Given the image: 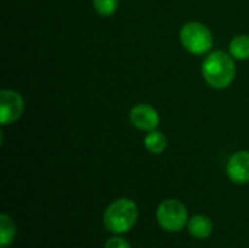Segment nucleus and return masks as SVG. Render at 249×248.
<instances>
[{
  "label": "nucleus",
  "instance_id": "1",
  "mask_svg": "<svg viewBox=\"0 0 249 248\" xmlns=\"http://www.w3.org/2000/svg\"><path fill=\"white\" fill-rule=\"evenodd\" d=\"M201 72L210 86L216 89H225L233 82L236 67L231 54L225 51H213L203 61Z\"/></svg>",
  "mask_w": 249,
  "mask_h": 248
},
{
  "label": "nucleus",
  "instance_id": "2",
  "mask_svg": "<svg viewBox=\"0 0 249 248\" xmlns=\"http://www.w3.org/2000/svg\"><path fill=\"white\" fill-rule=\"evenodd\" d=\"M137 218L139 208L131 199H117L105 209L104 225L115 235L125 234L136 225Z\"/></svg>",
  "mask_w": 249,
  "mask_h": 248
},
{
  "label": "nucleus",
  "instance_id": "3",
  "mask_svg": "<svg viewBox=\"0 0 249 248\" xmlns=\"http://www.w3.org/2000/svg\"><path fill=\"white\" fill-rule=\"evenodd\" d=\"M156 219L162 229L168 232H179L188 225V210L185 205L175 199L163 200L156 210Z\"/></svg>",
  "mask_w": 249,
  "mask_h": 248
},
{
  "label": "nucleus",
  "instance_id": "4",
  "mask_svg": "<svg viewBox=\"0 0 249 248\" xmlns=\"http://www.w3.org/2000/svg\"><path fill=\"white\" fill-rule=\"evenodd\" d=\"M179 38L184 48L196 56L206 54L213 47V37L210 29L200 22L185 23L179 32Z\"/></svg>",
  "mask_w": 249,
  "mask_h": 248
},
{
  "label": "nucleus",
  "instance_id": "5",
  "mask_svg": "<svg viewBox=\"0 0 249 248\" xmlns=\"http://www.w3.org/2000/svg\"><path fill=\"white\" fill-rule=\"evenodd\" d=\"M25 111L23 98L12 89H1L0 92V124L7 126L18 121Z\"/></svg>",
  "mask_w": 249,
  "mask_h": 248
},
{
  "label": "nucleus",
  "instance_id": "6",
  "mask_svg": "<svg viewBox=\"0 0 249 248\" xmlns=\"http://www.w3.org/2000/svg\"><path fill=\"white\" fill-rule=\"evenodd\" d=\"M131 124L143 132H153L159 126V114L149 104H137L130 111Z\"/></svg>",
  "mask_w": 249,
  "mask_h": 248
},
{
  "label": "nucleus",
  "instance_id": "7",
  "mask_svg": "<svg viewBox=\"0 0 249 248\" xmlns=\"http://www.w3.org/2000/svg\"><path fill=\"white\" fill-rule=\"evenodd\" d=\"M228 177L236 184L249 183V151H239L233 153L226 167Z\"/></svg>",
  "mask_w": 249,
  "mask_h": 248
},
{
  "label": "nucleus",
  "instance_id": "8",
  "mask_svg": "<svg viewBox=\"0 0 249 248\" xmlns=\"http://www.w3.org/2000/svg\"><path fill=\"white\" fill-rule=\"evenodd\" d=\"M188 232L198 240H204L209 238L213 232V222L210 221V218L204 216V215H196L193 218H190L188 221Z\"/></svg>",
  "mask_w": 249,
  "mask_h": 248
},
{
  "label": "nucleus",
  "instance_id": "9",
  "mask_svg": "<svg viewBox=\"0 0 249 248\" xmlns=\"http://www.w3.org/2000/svg\"><path fill=\"white\" fill-rule=\"evenodd\" d=\"M166 146H168V139L162 132L153 130V132H149L147 136L144 137V148L150 153L159 155L166 149Z\"/></svg>",
  "mask_w": 249,
  "mask_h": 248
},
{
  "label": "nucleus",
  "instance_id": "10",
  "mask_svg": "<svg viewBox=\"0 0 249 248\" xmlns=\"http://www.w3.org/2000/svg\"><path fill=\"white\" fill-rule=\"evenodd\" d=\"M229 53L236 60L249 58V35H238L229 44Z\"/></svg>",
  "mask_w": 249,
  "mask_h": 248
},
{
  "label": "nucleus",
  "instance_id": "11",
  "mask_svg": "<svg viewBox=\"0 0 249 248\" xmlns=\"http://www.w3.org/2000/svg\"><path fill=\"white\" fill-rule=\"evenodd\" d=\"M0 227H1V232H0V247H9L13 243L15 234H16L15 222L12 221V218L9 215L3 213L0 216Z\"/></svg>",
  "mask_w": 249,
  "mask_h": 248
},
{
  "label": "nucleus",
  "instance_id": "12",
  "mask_svg": "<svg viewBox=\"0 0 249 248\" xmlns=\"http://www.w3.org/2000/svg\"><path fill=\"white\" fill-rule=\"evenodd\" d=\"M93 9L101 16H111L118 9V0H93Z\"/></svg>",
  "mask_w": 249,
  "mask_h": 248
},
{
  "label": "nucleus",
  "instance_id": "13",
  "mask_svg": "<svg viewBox=\"0 0 249 248\" xmlns=\"http://www.w3.org/2000/svg\"><path fill=\"white\" fill-rule=\"evenodd\" d=\"M104 248H131V246H130V243H128L127 240H124L123 237L115 235V237L109 238V240L105 243Z\"/></svg>",
  "mask_w": 249,
  "mask_h": 248
}]
</instances>
